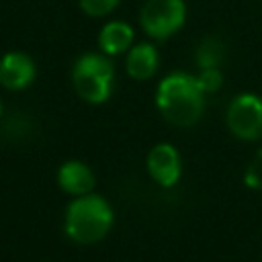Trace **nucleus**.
Returning a JSON list of instances; mask_svg holds the SVG:
<instances>
[{
	"label": "nucleus",
	"instance_id": "1",
	"mask_svg": "<svg viewBox=\"0 0 262 262\" xmlns=\"http://www.w3.org/2000/svg\"><path fill=\"white\" fill-rule=\"evenodd\" d=\"M156 106L170 125L190 127L205 111V92L199 86L196 76L174 72L158 84Z\"/></svg>",
	"mask_w": 262,
	"mask_h": 262
},
{
	"label": "nucleus",
	"instance_id": "2",
	"mask_svg": "<svg viewBox=\"0 0 262 262\" xmlns=\"http://www.w3.org/2000/svg\"><path fill=\"white\" fill-rule=\"evenodd\" d=\"M113 223H115V213L111 203L96 192L74 196L63 213L66 235L82 246H92L102 242L113 229Z\"/></svg>",
	"mask_w": 262,
	"mask_h": 262
},
{
	"label": "nucleus",
	"instance_id": "3",
	"mask_svg": "<svg viewBox=\"0 0 262 262\" xmlns=\"http://www.w3.org/2000/svg\"><path fill=\"white\" fill-rule=\"evenodd\" d=\"M115 84V68L104 53H84L74 61V92L88 104H102L111 98Z\"/></svg>",
	"mask_w": 262,
	"mask_h": 262
},
{
	"label": "nucleus",
	"instance_id": "4",
	"mask_svg": "<svg viewBox=\"0 0 262 262\" xmlns=\"http://www.w3.org/2000/svg\"><path fill=\"white\" fill-rule=\"evenodd\" d=\"M186 23L184 0H145L139 12L143 33L156 41L176 35Z\"/></svg>",
	"mask_w": 262,
	"mask_h": 262
},
{
	"label": "nucleus",
	"instance_id": "5",
	"mask_svg": "<svg viewBox=\"0 0 262 262\" xmlns=\"http://www.w3.org/2000/svg\"><path fill=\"white\" fill-rule=\"evenodd\" d=\"M225 123L231 135L242 141L262 139V96L254 92H242L231 98Z\"/></svg>",
	"mask_w": 262,
	"mask_h": 262
},
{
	"label": "nucleus",
	"instance_id": "6",
	"mask_svg": "<svg viewBox=\"0 0 262 262\" xmlns=\"http://www.w3.org/2000/svg\"><path fill=\"white\" fill-rule=\"evenodd\" d=\"M149 178L162 188H172L182 176V158L172 143H156L145 160Z\"/></svg>",
	"mask_w": 262,
	"mask_h": 262
},
{
	"label": "nucleus",
	"instance_id": "7",
	"mask_svg": "<svg viewBox=\"0 0 262 262\" xmlns=\"http://www.w3.org/2000/svg\"><path fill=\"white\" fill-rule=\"evenodd\" d=\"M37 76L35 61L23 51H8L0 57V84L6 90H25Z\"/></svg>",
	"mask_w": 262,
	"mask_h": 262
},
{
	"label": "nucleus",
	"instance_id": "8",
	"mask_svg": "<svg viewBox=\"0 0 262 262\" xmlns=\"http://www.w3.org/2000/svg\"><path fill=\"white\" fill-rule=\"evenodd\" d=\"M94 184H96L94 172L90 170L88 164H84L80 160H68L57 170V186L72 199L92 192Z\"/></svg>",
	"mask_w": 262,
	"mask_h": 262
},
{
	"label": "nucleus",
	"instance_id": "9",
	"mask_svg": "<svg viewBox=\"0 0 262 262\" xmlns=\"http://www.w3.org/2000/svg\"><path fill=\"white\" fill-rule=\"evenodd\" d=\"M160 66V55L151 43H133V47L125 55V70L129 78L137 82H145L156 76Z\"/></svg>",
	"mask_w": 262,
	"mask_h": 262
},
{
	"label": "nucleus",
	"instance_id": "10",
	"mask_svg": "<svg viewBox=\"0 0 262 262\" xmlns=\"http://www.w3.org/2000/svg\"><path fill=\"white\" fill-rule=\"evenodd\" d=\"M133 37H135V33H133L131 25H127L123 20H108L98 33L100 53H104L108 57L127 53L133 47Z\"/></svg>",
	"mask_w": 262,
	"mask_h": 262
},
{
	"label": "nucleus",
	"instance_id": "11",
	"mask_svg": "<svg viewBox=\"0 0 262 262\" xmlns=\"http://www.w3.org/2000/svg\"><path fill=\"white\" fill-rule=\"evenodd\" d=\"M225 57V45L221 39L217 37H205L199 41L196 51H194V61L199 66V70H207V68H221Z\"/></svg>",
	"mask_w": 262,
	"mask_h": 262
},
{
	"label": "nucleus",
	"instance_id": "12",
	"mask_svg": "<svg viewBox=\"0 0 262 262\" xmlns=\"http://www.w3.org/2000/svg\"><path fill=\"white\" fill-rule=\"evenodd\" d=\"M80 2V8L86 16H92V18H100V16H106L111 14L121 0H78Z\"/></svg>",
	"mask_w": 262,
	"mask_h": 262
},
{
	"label": "nucleus",
	"instance_id": "13",
	"mask_svg": "<svg viewBox=\"0 0 262 262\" xmlns=\"http://www.w3.org/2000/svg\"><path fill=\"white\" fill-rule=\"evenodd\" d=\"M196 82L203 88L205 94H213L223 86V74L221 68H207V70H199L196 74Z\"/></svg>",
	"mask_w": 262,
	"mask_h": 262
},
{
	"label": "nucleus",
	"instance_id": "14",
	"mask_svg": "<svg viewBox=\"0 0 262 262\" xmlns=\"http://www.w3.org/2000/svg\"><path fill=\"white\" fill-rule=\"evenodd\" d=\"M246 184L250 188L262 190V149L256 154V158L250 162V166L246 170Z\"/></svg>",
	"mask_w": 262,
	"mask_h": 262
},
{
	"label": "nucleus",
	"instance_id": "15",
	"mask_svg": "<svg viewBox=\"0 0 262 262\" xmlns=\"http://www.w3.org/2000/svg\"><path fill=\"white\" fill-rule=\"evenodd\" d=\"M2 115H4V104H2V100H0V119H2Z\"/></svg>",
	"mask_w": 262,
	"mask_h": 262
}]
</instances>
